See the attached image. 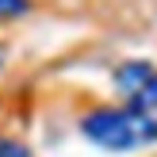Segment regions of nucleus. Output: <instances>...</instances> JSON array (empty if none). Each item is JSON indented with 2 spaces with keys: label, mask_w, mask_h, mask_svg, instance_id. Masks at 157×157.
<instances>
[{
  "label": "nucleus",
  "mask_w": 157,
  "mask_h": 157,
  "mask_svg": "<svg viewBox=\"0 0 157 157\" xmlns=\"http://www.w3.org/2000/svg\"><path fill=\"white\" fill-rule=\"evenodd\" d=\"M84 138H92L104 150H142L157 142V119L138 107H104L81 123Z\"/></svg>",
  "instance_id": "f257e3e1"
},
{
  "label": "nucleus",
  "mask_w": 157,
  "mask_h": 157,
  "mask_svg": "<svg viewBox=\"0 0 157 157\" xmlns=\"http://www.w3.org/2000/svg\"><path fill=\"white\" fill-rule=\"evenodd\" d=\"M0 157H27L19 142H12V138H0Z\"/></svg>",
  "instance_id": "20e7f679"
},
{
  "label": "nucleus",
  "mask_w": 157,
  "mask_h": 157,
  "mask_svg": "<svg viewBox=\"0 0 157 157\" xmlns=\"http://www.w3.org/2000/svg\"><path fill=\"white\" fill-rule=\"evenodd\" d=\"M150 73H153L150 61H127V65H119V73H115V84H119L127 96H134V92L150 81Z\"/></svg>",
  "instance_id": "f03ea898"
},
{
  "label": "nucleus",
  "mask_w": 157,
  "mask_h": 157,
  "mask_svg": "<svg viewBox=\"0 0 157 157\" xmlns=\"http://www.w3.org/2000/svg\"><path fill=\"white\" fill-rule=\"evenodd\" d=\"M27 0H0V15H23Z\"/></svg>",
  "instance_id": "39448f33"
},
{
  "label": "nucleus",
  "mask_w": 157,
  "mask_h": 157,
  "mask_svg": "<svg viewBox=\"0 0 157 157\" xmlns=\"http://www.w3.org/2000/svg\"><path fill=\"white\" fill-rule=\"evenodd\" d=\"M130 107H138V111H146V115H153V111H157V69L150 73V81H146L142 88L130 96Z\"/></svg>",
  "instance_id": "7ed1b4c3"
}]
</instances>
